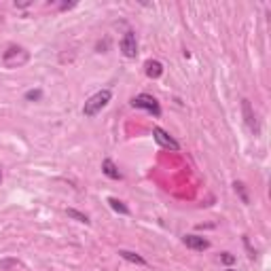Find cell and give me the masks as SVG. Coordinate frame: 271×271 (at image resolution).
<instances>
[{"mask_svg":"<svg viewBox=\"0 0 271 271\" xmlns=\"http://www.w3.org/2000/svg\"><path fill=\"white\" fill-rule=\"evenodd\" d=\"M185 246L191 250H206V248H210V241L199 235H185Z\"/></svg>","mask_w":271,"mask_h":271,"instance_id":"7","label":"cell"},{"mask_svg":"<svg viewBox=\"0 0 271 271\" xmlns=\"http://www.w3.org/2000/svg\"><path fill=\"white\" fill-rule=\"evenodd\" d=\"M227 271H237V269H227Z\"/></svg>","mask_w":271,"mask_h":271,"instance_id":"18","label":"cell"},{"mask_svg":"<svg viewBox=\"0 0 271 271\" xmlns=\"http://www.w3.org/2000/svg\"><path fill=\"white\" fill-rule=\"evenodd\" d=\"M74 7H76V3H62V5H60L62 11H68V9H74Z\"/></svg>","mask_w":271,"mask_h":271,"instance_id":"16","label":"cell"},{"mask_svg":"<svg viewBox=\"0 0 271 271\" xmlns=\"http://www.w3.org/2000/svg\"><path fill=\"white\" fill-rule=\"evenodd\" d=\"M66 214L68 216H70V218H74V220H79V222H85V225H89V216H87V214H81V212L79 210H66Z\"/></svg>","mask_w":271,"mask_h":271,"instance_id":"12","label":"cell"},{"mask_svg":"<svg viewBox=\"0 0 271 271\" xmlns=\"http://www.w3.org/2000/svg\"><path fill=\"white\" fill-rule=\"evenodd\" d=\"M102 172H104L108 178H112V180H121V178H123V174L119 172L117 166H114L112 159H104V161H102Z\"/></svg>","mask_w":271,"mask_h":271,"instance_id":"8","label":"cell"},{"mask_svg":"<svg viewBox=\"0 0 271 271\" xmlns=\"http://www.w3.org/2000/svg\"><path fill=\"white\" fill-rule=\"evenodd\" d=\"M119 256L125 258V260H129V263H136V265H147V260H144L140 254L129 252V250H119Z\"/></svg>","mask_w":271,"mask_h":271,"instance_id":"10","label":"cell"},{"mask_svg":"<svg viewBox=\"0 0 271 271\" xmlns=\"http://www.w3.org/2000/svg\"><path fill=\"white\" fill-rule=\"evenodd\" d=\"M108 206H110L114 212H119V214H123V216H127V214H129V208L125 206L123 201H119L117 197H108Z\"/></svg>","mask_w":271,"mask_h":271,"instance_id":"11","label":"cell"},{"mask_svg":"<svg viewBox=\"0 0 271 271\" xmlns=\"http://www.w3.org/2000/svg\"><path fill=\"white\" fill-rule=\"evenodd\" d=\"M119 47H121V53H123L125 57H129V60H133V57L138 55V41H136V34H133L131 30L123 34Z\"/></svg>","mask_w":271,"mask_h":271,"instance_id":"4","label":"cell"},{"mask_svg":"<svg viewBox=\"0 0 271 271\" xmlns=\"http://www.w3.org/2000/svg\"><path fill=\"white\" fill-rule=\"evenodd\" d=\"M131 106H133V108H140V110L151 112L153 117H161V106H159V102L155 100L153 95H149V93L136 95V98L131 100Z\"/></svg>","mask_w":271,"mask_h":271,"instance_id":"3","label":"cell"},{"mask_svg":"<svg viewBox=\"0 0 271 271\" xmlns=\"http://www.w3.org/2000/svg\"><path fill=\"white\" fill-rule=\"evenodd\" d=\"M28 60H30V53H28L24 47H17V45L7 47V51L3 53L5 68H19V66H24Z\"/></svg>","mask_w":271,"mask_h":271,"instance_id":"2","label":"cell"},{"mask_svg":"<svg viewBox=\"0 0 271 271\" xmlns=\"http://www.w3.org/2000/svg\"><path fill=\"white\" fill-rule=\"evenodd\" d=\"M235 193H239V197H241V201H244V203H248L250 199H248V193H246V187L244 185H241V182H235Z\"/></svg>","mask_w":271,"mask_h":271,"instance_id":"14","label":"cell"},{"mask_svg":"<svg viewBox=\"0 0 271 271\" xmlns=\"http://www.w3.org/2000/svg\"><path fill=\"white\" fill-rule=\"evenodd\" d=\"M163 74V64L153 60V62H147V76L149 79H159V76Z\"/></svg>","mask_w":271,"mask_h":271,"instance_id":"9","label":"cell"},{"mask_svg":"<svg viewBox=\"0 0 271 271\" xmlns=\"http://www.w3.org/2000/svg\"><path fill=\"white\" fill-rule=\"evenodd\" d=\"M24 98H26L28 102H36V100L43 98V91H41V89H30V91H26Z\"/></svg>","mask_w":271,"mask_h":271,"instance_id":"13","label":"cell"},{"mask_svg":"<svg viewBox=\"0 0 271 271\" xmlns=\"http://www.w3.org/2000/svg\"><path fill=\"white\" fill-rule=\"evenodd\" d=\"M220 258H222V263H227V265H229V263H233V260H235V256H231L229 252H225V254L220 256Z\"/></svg>","mask_w":271,"mask_h":271,"instance_id":"15","label":"cell"},{"mask_svg":"<svg viewBox=\"0 0 271 271\" xmlns=\"http://www.w3.org/2000/svg\"><path fill=\"white\" fill-rule=\"evenodd\" d=\"M110 98H112V91L110 89H102L98 93H93L91 98L85 102L83 114H85V117H95V114H98L102 108H106V104L110 102Z\"/></svg>","mask_w":271,"mask_h":271,"instance_id":"1","label":"cell"},{"mask_svg":"<svg viewBox=\"0 0 271 271\" xmlns=\"http://www.w3.org/2000/svg\"><path fill=\"white\" fill-rule=\"evenodd\" d=\"M153 138H155V142H157L159 147H163V149H172V151H178V149H180V144L174 140L166 129H161V127H153Z\"/></svg>","mask_w":271,"mask_h":271,"instance_id":"5","label":"cell"},{"mask_svg":"<svg viewBox=\"0 0 271 271\" xmlns=\"http://www.w3.org/2000/svg\"><path fill=\"white\" fill-rule=\"evenodd\" d=\"M0 182H3V170H0Z\"/></svg>","mask_w":271,"mask_h":271,"instance_id":"17","label":"cell"},{"mask_svg":"<svg viewBox=\"0 0 271 271\" xmlns=\"http://www.w3.org/2000/svg\"><path fill=\"white\" fill-rule=\"evenodd\" d=\"M241 110H244V117H246V125H248V129L252 131L254 136H258L260 127H258V121H256V114L252 112V106H250L248 100L241 102Z\"/></svg>","mask_w":271,"mask_h":271,"instance_id":"6","label":"cell"}]
</instances>
